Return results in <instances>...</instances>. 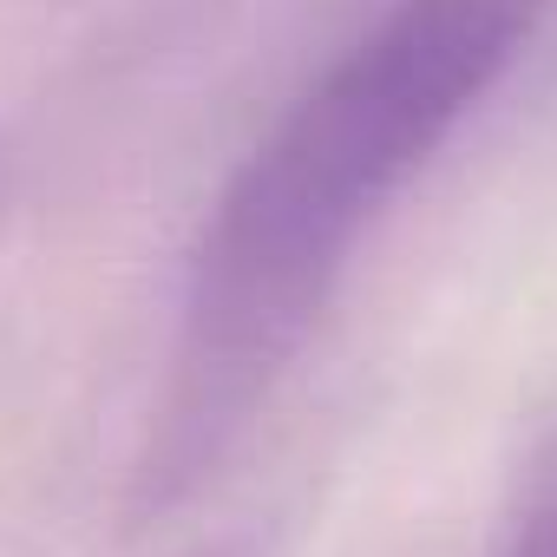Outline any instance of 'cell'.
Segmentation results:
<instances>
[{"mask_svg":"<svg viewBox=\"0 0 557 557\" xmlns=\"http://www.w3.org/2000/svg\"><path fill=\"white\" fill-rule=\"evenodd\" d=\"M550 0H387L223 177L177 302L125 518L190 505L249 440L368 230L479 112Z\"/></svg>","mask_w":557,"mask_h":557,"instance_id":"obj_1","label":"cell"},{"mask_svg":"<svg viewBox=\"0 0 557 557\" xmlns=\"http://www.w3.org/2000/svg\"><path fill=\"white\" fill-rule=\"evenodd\" d=\"M505 557H557V479H544V485L531 492V505H524L518 524H511Z\"/></svg>","mask_w":557,"mask_h":557,"instance_id":"obj_2","label":"cell"},{"mask_svg":"<svg viewBox=\"0 0 557 557\" xmlns=\"http://www.w3.org/2000/svg\"><path fill=\"white\" fill-rule=\"evenodd\" d=\"M190 557H262V544H256V537H216V544H203V550H190Z\"/></svg>","mask_w":557,"mask_h":557,"instance_id":"obj_3","label":"cell"}]
</instances>
